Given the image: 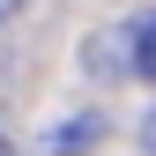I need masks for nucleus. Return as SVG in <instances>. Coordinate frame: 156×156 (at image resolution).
Here are the masks:
<instances>
[{
    "label": "nucleus",
    "mask_w": 156,
    "mask_h": 156,
    "mask_svg": "<svg viewBox=\"0 0 156 156\" xmlns=\"http://www.w3.org/2000/svg\"><path fill=\"white\" fill-rule=\"evenodd\" d=\"M97 134H104V126H97V112H82V119H74V126H60V134H52V141H45V156H67V149H89Z\"/></svg>",
    "instance_id": "nucleus-1"
},
{
    "label": "nucleus",
    "mask_w": 156,
    "mask_h": 156,
    "mask_svg": "<svg viewBox=\"0 0 156 156\" xmlns=\"http://www.w3.org/2000/svg\"><path fill=\"white\" fill-rule=\"evenodd\" d=\"M134 74H149V82H156V15H149V23H134Z\"/></svg>",
    "instance_id": "nucleus-2"
},
{
    "label": "nucleus",
    "mask_w": 156,
    "mask_h": 156,
    "mask_svg": "<svg viewBox=\"0 0 156 156\" xmlns=\"http://www.w3.org/2000/svg\"><path fill=\"white\" fill-rule=\"evenodd\" d=\"M23 8H30V0H0V23H8V15H23Z\"/></svg>",
    "instance_id": "nucleus-3"
},
{
    "label": "nucleus",
    "mask_w": 156,
    "mask_h": 156,
    "mask_svg": "<svg viewBox=\"0 0 156 156\" xmlns=\"http://www.w3.org/2000/svg\"><path fill=\"white\" fill-rule=\"evenodd\" d=\"M0 156H15V141H8V134H0Z\"/></svg>",
    "instance_id": "nucleus-4"
}]
</instances>
